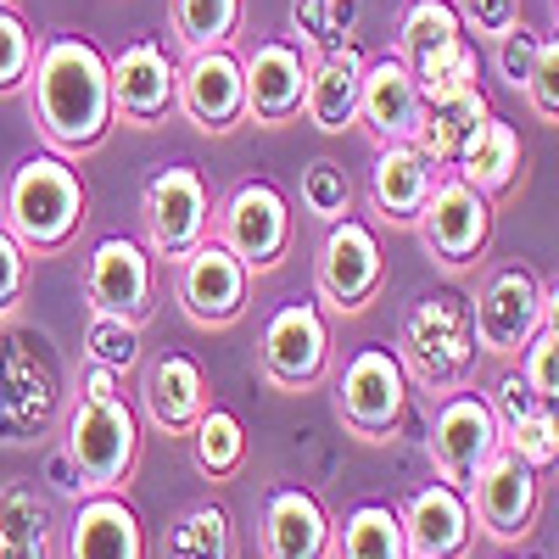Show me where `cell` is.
<instances>
[{
	"label": "cell",
	"mask_w": 559,
	"mask_h": 559,
	"mask_svg": "<svg viewBox=\"0 0 559 559\" xmlns=\"http://www.w3.org/2000/svg\"><path fill=\"white\" fill-rule=\"evenodd\" d=\"M112 68L90 39L57 34L34 51V123L62 157L96 152L112 129Z\"/></svg>",
	"instance_id": "obj_1"
},
{
	"label": "cell",
	"mask_w": 559,
	"mask_h": 559,
	"mask_svg": "<svg viewBox=\"0 0 559 559\" xmlns=\"http://www.w3.org/2000/svg\"><path fill=\"white\" fill-rule=\"evenodd\" d=\"M84 179L68 157L57 152H34L12 168L7 197H0V213H7V229L28 247V252H62L79 224H84Z\"/></svg>",
	"instance_id": "obj_2"
},
{
	"label": "cell",
	"mask_w": 559,
	"mask_h": 559,
	"mask_svg": "<svg viewBox=\"0 0 559 559\" xmlns=\"http://www.w3.org/2000/svg\"><path fill=\"white\" fill-rule=\"evenodd\" d=\"M481 342H476V313L459 292H431L403 313V336H397V364L414 369L419 386L453 392L471 376Z\"/></svg>",
	"instance_id": "obj_3"
},
{
	"label": "cell",
	"mask_w": 559,
	"mask_h": 559,
	"mask_svg": "<svg viewBox=\"0 0 559 559\" xmlns=\"http://www.w3.org/2000/svg\"><path fill=\"white\" fill-rule=\"evenodd\" d=\"M140 453V426L129 403H102V397H79V408L68 414V464L79 487L90 492H118L134 471Z\"/></svg>",
	"instance_id": "obj_4"
},
{
	"label": "cell",
	"mask_w": 559,
	"mask_h": 559,
	"mask_svg": "<svg viewBox=\"0 0 559 559\" xmlns=\"http://www.w3.org/2000/svg\"><path fill=\"white\" fill-rule=\"evenodd\" d=\"M140 224H146V241L157 258L179 263L191 247L207 241L213 229V202H207V185L197 168L185 163H168L146 179V191H140Z\"/></svg>",
	"instance_id": "obj_5"
},
{
	"label": "cell",
	"mask_w": 559,
	"mask_h": 559,
	"mask_svg": "<svg viewBox=\"0 0 559 559\" xmlns=\"http://www.w3.org/2000/svg\"><path fill=\"white\" fill-rule=\"evenodd\" d=\"M292 229H297L292 202L280 197L269 179L236 185V191L224 197V207H218V241L236 252L252 274L274 269L280 258L292 252Z\"/></svg>",
	"instance_id": "obj_6"
},
{
	"label": "cell",
	"mask_w": 559,
	"mask_h": 559,
	"mask_svg": "<svg viewBox=\"0 0 559 559\" xmlns=\"http://www.w3.org/2000/svg\"><path fill=\"white\" fill-rule=\"evenodd\" d=\"M336 408L358 437H392L408 408V369L386 347H358L336 381Z\"/></svg>",
	"instance_id": "obj_7"
},
{
	"label": "cell",
	"mask_w": 559,
	"mask_h": 559,
	"mask_svg": "<svg viewBox=\"0 0 559 559\" xmlns=\"http://www.w3.org/2000/svg\"><path fill=\"white\" fill-rule=\"evenodd\" d=\"M331 369V324L319 302H280L263 324V376L280 392H302Z\"/></svg>",
	"instance_id": "obj_8"
},
{
	"label": "cell",
	"mask_w": 559,
	"mask_h": 559,
	"mask_svg": "<svg viewBox=\"0 0 559 559\" xmlns=\"http://www.w3.org/2000/svg\"><path fill=\"white\" fill-rule=\"evenodd\" d=\"M386 280V252H381V236L369 229L364 218H336L331 236L319 247V297L336 302L342 313H358L376 302Z\"/></svg>",
	"instance_id": "obj_9"
},
{
	"label": "cell",
	"mask_w": 559,
	"mask_h": 559,
	"mask_svg": "<svg viewBox=\"0 0 559 559\" xmlns=\"http://www.w3.org/2000/svg\"><path fill=\"white\" fill-rule=\"evenodd\" d=\"M247 292H252V269L218 236H207L202 247H191L179 258V302L197 324H207V331L236 324L247 313Z\"/></svg>",
	"instance_id": "obj_10"
},
{
	"label": "cell",
	"mask_w": 559,
	"mask_h": 559,
	"mask_svg": "<svg viewBox=\"0 0 559 559\" xmlns=\"http://www.w3.org/2000/svg\"><path fill=\"white\" fill-rule=\"evenodd\" d=\"M498 442H503L498 408L487 397H476V392H459L453 386V397H442L437 426H431V459H437L442 481L471 487L481 476V464L498 453Z\"/></svg>",
	"instance_id": "obj_11"
},
{
	"label": "cell",
	"mask_w": 559,
	"mask_h": 559,
	"mask_svg": "<svg viewBox=\"0 0 559 559\" xmlns=\"http://www.w3.org/2000/svg\"><path fill=\"white\" fill-rule=\"evenodd\" d=\"M414 224H419V236H426L431 258L459 269V263H471L492 236V197H481L471 179L448 174V179L431 185V197H426V207H419Z\"/></svg>",
	"instance_id": "obj_12"
},
{
	"label": "cell",
	"mask_w": 559,
	"mask_h": 559,
	"mask_svg": "<svg viewBox=\"0 0 559 559\" xmlns=\"http://www.w3.org/2000/svg\"><path fill=\"white\" fill-rule=\"evenodd\" d=\"M84 297L90 313H118V319H146L152 297H157V274H152V252L129 241V236H107L90 247L84 263Z\"/></svg>",
	"instance_id": "obj_13"
},
{
	"label": "cell",
	"mask_w": 559,
	"mask_h": 559,
	"mask_svg": "<svg viewBox=\"0 0 559 559\" xmlns=\"http://www.w3.org/2000/svg\"><path fill=\"white\" fill-rule=\"evenodd\" d=\"M537 464H526L515 448H503L481 464V476L471 481V515L481 521L487 537L498 543H515L532 532V515H537Z\"/></svg>",
	"instance_id": "obj_14"
},
{
	"label": "cell",
	"mask_w": 559,
	"mask_h": 559,
	"mask_svg": "<svg viewBox=\"0 0 559 559\" xmlns=\"http://www.w3.org/2000/svg\"><path fill=\"white\" fill-rule=\"evenodd\" d=\"M185 118L207 134H229L247 123V68L241 57L218 45V51H191V62L179 68V102Z\"/></svg>",
	"instance_id": "obj_15"
},
{
	"label": "cell",
	"mask_w": 559,
	"mask_h": 559,
	"mask_svg": "<svg viewBox=\"0 0 559 559\" xmlns=\"http://www.w3.org/2000/svg\"><path fill=\"white\" fill-rule=\"evenodd\" d=\"M476 313V342L487 353H521L543 331V280L532 269H498L481 297L471 302Z\"/></svg>",
	"instance_id": "obj_16"
},
{
	"label": "cell",
	"mask_w": 559,
	"mask_h": 559,
	"mask_svg": "<svg viewBox=\"0 0 559 559\" xmlns=\"http://www.w3.org/2000/svg\"><path fill=\"white\" fill-rule=\"evenodd\" d=\"M358 118L364 129L392 146V140H419L426 123V96H419V79L403 57H376L364 62V90H358Z\"/></svg>",
	"instance_id": "obj_17"
},
{
	"label": "cell",
	"mask_w": 559,
	"mask_h": 559,
	"mask_svg": "<svg viewBox=\"0 0 559 559\" xmlns=\"http://www.w3.org/2000/svg\"><path fill=\"white\" fill-rule=\"evenodd\" d=\"M107 68H112V107H118V118L146 129V123L174 112V102H179V68L168 62V51L157 39L123 45V57H112Z\"/></svg>",
	"instance_id": "obj_18"
},
{
	"label": "cell",
	"mask_w": 559,
	"mask_h": 559,
	"mask_svg": "<svg viewBox=\"0 0 559 559\" xmlns=\"http://www.w3.org/2000/svg\"><path fill=\"white\" fill-rule=\"evenodd\" d=\"M247 68V118L258 123H292L308 96V57L292 39H258L241 57Z\"/></svg>",
	"instance_id": "obj_19"
},
{
	"label": "cell",
	"mask_w": 559,
	"mask_h": 559,
	"mask_svg": "<svg viewBox=\"0 0 559 559\" xmlns=\"http://www.w3.org/2000/svg\"><path fill=\"white\" fill-rule=\"evenodd\" d=\"M403 532H408V559H464L476 543V515L464 487L431 481L426 492H414V503L403 509Z\"/></svg>",
	"instance_id": "obj_20"
},
{
	"label": "cell",
	"mask_w": 559,
	"mask_h": 559,
	"mask_svg": "<svg viewBox=\"0 0 559 559\" xmlns=\"http://www.w3.org/2000/svg\"><path fill=\"white\" fill-rule=\"evenodd\" d=\"M68 559H146L140 515L118 492L79 498L73 521H68Z\"/></svg>",
	"instance_id": "obj_21"
},
{
	"label": "cell",
	"mask_w": 559,
	"mask_h": 559,
	"mask_svg": "<svg viewBox=\"0 0 559 559\" xmlns=\"http://www.w3.org/2000/svg\"><path fill=\"white\" fill-rule=\"evenodd\" d=\"M331 515L302 487H274L263 503V554L269 559H324L331 554Z\"/></svg>",
	"instance_id": "obj_22"
},
{
	"label": "cell",
	"mask_w": 559,
	"mask_h": 559,
	"mask_svg": "<svg viewBox=\"0 0 559 559\" xmlns=\"http://www.w3.org/2000/svg\"><path fill=\"white\" fill-rule=\"evenodd\" d=\"M431 185H437V163L414 140H392V146L376 152V168H369V202L386 224H414Z\"/></svg>",
	"instance_id": "obj_23"
},
{
	"label": "cell",
	"mask_w": 559,
	"mask_h": 559,
	"mask_svg": "<svg viewBox=\"0 0 559 559\" xmlns=\"http://www.w3.org/2000/svg\"><path fill=\"white\" fill-rule=\"evenodd\" d=\"M140 397H146V414H152V426L179 437V431H191L202 408H207V376H202V364L197 358H185V353H163L152 369H146V386H140Z\"/></svg>",
	"instance_id": "obj_24"
},
{
	"label": "cell",
	"mask_w": 559,
	"mask_h": 559,
	"mask_svg": "<svg viewBox=\"0 0 559 559\" xmlns=\"http://www.w3.org/2000/svg\"><path fill=\"white\" fill-rule=\"evenodd\" d=\"M358 90H364V57L353 45H336L319 62H308V96H302L308 123L324 134L353 129L358 123Z\"/></svg>",
	"instance_id": "obj_25"
},
{
	"label": "cell",
	"mask_w": 559,
	"mask_h": 559,
	"mask_svg": "<svg viewBox=\"0 0 559 559\" xmlns=\"http://www.w3.org/2000/svg\"><path fill=\"white\" fill-rule=\"evenodd\" d=\"M487 118H492V107H487V96L481 90H471V96H453V102H431L426 107V123H419V140L414 146L426 152L437 168L448 163H459L464 152L481 140V129H487Z\"/></svg>",
	"instance_id": "obj_26"
},
{
	"label": "cell",
	"mask_w": 559,
	"mask_h": 559,
	"mask_svg": "<svg viewBox=\"0 0 559 559\" xmlns=\"http://www.w3.org/2000/svg\"><path fill=\"white\" fill-rule=\"evenodd\" d=\"M464 39V17L453 0H414V7L403 12V28H397V57L426 73L442 51H453V45Z\"/></svg>",
	"instance_id": "obj_27"
},
{
	"label": "cell",
	"mask_w": 559,
	"mask_h": 559,
	"mask_svg": "<svg viewBox=\"0 0 559 559\" xmlns=\"http://www.w3.org/2000/svg\"><path fill=\"white\" fill-rule=\"evenodd\" d=\"M453 168H459V179H471L481 197L509 191V185H515V174H521V134H515V123H498V118H487L481 140H476V146L464 152Z\"/></svg>",
	"instance_id": "obj_28"
},
{
	"label": "cell",
	"mask_w": 559,
	"mask_h": 559,
	"mask_svg": "<svg viewBox=\"0 0 559 559\" xmlns=\"http://www.w3.org/2000/svg\"><path fill=\"white\" fill-rule=\"evenodd\" d=\"M336 548H342V559H408L403 515L386 509V503H358L353 515L342 521Z\"/></svg>",
	"instance_id": "obj_29"
},
{
	"label": "cell",
	"mask_w": 559,
	"mask_h": 559,
	"mask_svg": "<svg viewBox=\"0 0 559 559\" xmlns=\"http://www.w3.org/2000/svg\"><path fill=\"white\" fill-rule=\"evenodd\" d=\"M191 442H197V471L213 476V481L236 476L241 459H247V431L229 408H202V419L191 426Z\"/></svg>",
	"instance_id": "obj_30"
},
{
	"label": "cell",
	"mask_w": 559,
	"mask_h": 559,
	"mask_svg": "<svg viewBox=\"0 0 559 559\" xmlns=\"http://www.w3.org/2000/svg\"><path fill=\"white\" fill-rule=\"evenodd\" d=\"M168 559H236V526L218 503L185 509L179 526L168 532Z\"/></svg>",
	"instance_id": "obj_31"
},
{
	"label": "cell",
	"mask_w": 559,
	"mask_h": 559,
	"mask_svg": "<svg viewBox=\"0 0 559 559\" xmlns=\"http://www.w3.org/2000/svg\"><path fill=\"white\" fill-rule=\"evenodd\" d=\"M241 28V0H174V34L185 51H218Z\"/></svg>",
	"instance_id": "obj_32"
},
{
	"label": "cell",
	"mask_w": 559,
	"mask_h": 559,
	"mask_svg": "<svg viewBox=\"0 0 559 559\" xmlns=\"http://www.w3.org/2000/svg\"><path fill=\"white\" fill-rule=\"evenodd\" d=\"M419 79V96L431 102H453V96H471V90H481V57L471 51V39H459L453 51H442L426 73H414Z\"/></svg>",
	"instance_id": "obj_33"
},
{
	"label": "cell",
	"mask_w": 559,
	"mask_h": 559,
	"mask_svg": "<svg viewBox=\"0 0 559 559\" xmlns=\"http://www.w3.org/2000/svg\"><path fill=\"white\" fill-rule=\"evenodd\" d=\"M84 353H90V364H107V369H123V376H129L134 358H140V324L118 319V313H90Z\"/></svg>",
	"instance_id": "obj_34"
},
{
	"label": "cell",
	"mask_w": 559,
	"mask_h": 559,
	"mask_svg": "<svg viewBox=\"0 0 559 559\" xmlns=\"http://www.w3.org/2000/svg\"><path fill=\"white\" fill-rule=\"evenodd\" d=\"M302 207H308L313 218H324V224L347 218V213H353V179H347V168L331 163V157L308 163V168H302Z\"/></svg>",
	"instance_id": "obj_35"
},
{
	"label": "cell",
	"mask_w": 559,
	"mask_h": 559,
	"mask_svg": "<svg viewBox=\"0 0 559 559\" xmlns=\"http://www.w3.org/2000/svg\"><path fill=\"white\" fill-rule=\"evenodd\" d=\"M51 532V509L45 498L23 481L0 487V543H28V537H45Z\"/></svg>",
	"instance_id": "obj_36"
},
{
	"label": "cell",
	"mask_w": 559,
	"mask_h": 559,
	"mask_svg": "<svg viewBox=\"0 0 559 559\" xmlns=\"http://www.w3.org/2000/svg\"><path fill=\"white\" fill-rule=\"evenodd\" d=\"M503 448H515L526 464H537V471L559 464V437H554L548 403H537V408H532V414H521V419H509V426H503Z\"/></svg>",
	"instance_id": "obj_37"
},
{
	"label": "cell",
	"mask_w": 559,
	"mask_h": 559,
	"mask_svg": "<svg viewBox=\"0 0 559 559\" xmlns=\"http://www.w3.org/2000/svg\"><path fill=\"white\" fill-rule=\"evenodd\" d=\"M28 73H34V34L12 7H0V96L28 84Z\"/></svg>",
	"instance_id": "obj_38"
},
{
	"label": "cell",
	"mask_w": 559,
	"mask_h": 559,
	"mask_svg": "<svg viewBox=\"0 0 559 559\" xmlns=\"http://www.w3.org/2000/svg\"><path fill=\"white\" fill-rule=\"evenodd\" d=\"M526 96H532L537 118L559 123V34L537 39V62H532V73H526Z\"/></svg>",
	"instance_id": "obj_39"
},
{
	"label": "cell",
	"mask_w": 559,
	"mask_h": 559,
	"mask_svg": "<svg viewBox=\"0 0 559 559\" xmlns=\"http://www.w3.org/2000/svg\"><path fill=\"white\" fill-rule=\"evenodd\" d=\"M537 39H543V34H532L526 23H515V28L498 34V79H503V84L526 90V73H532V62H537Z\"/></svg>",
	"instance_id": "obj_40"
},
{
	"label": "cell",
	"mask_w": 559,
	"mask_h": 559,
	"mask_svg": "<svg viewBox=\"0 0 559 559\" xmlns=\"http://www.w3.org/2000/svg\"><path fill=\"white\" fill-rule=\"evenodd\" d=\"M521 353H526V369H521L526 386H532L543 403L559 397V336H554V331H537Z\"/></svg>",
	"instance_id": "obj_41"
},
{
	"label": "cell",
	"mask_w": 559,
	"mask_h": 559,
	"mask_svg": "<svg viewBox=\"0 0 559 559\" xmlns=\"http://www.w3.org/2000/svg\"><path fill=\"white\" fill-rule=\"evenodd\" d=\"M23 292H28V247L0 224V319L23 302Z\"/></svg>",
	"instance_id": "obj_42"
},
{
	"label": "cell",
	"mask_w": 559,
	"mask_h": 559,
	"mask_svg": "<svg viewBox=\"0 0 559 559\" xmlns=\"http://www.w3.org/2000/svg\"><path fill=\"white\" fill-rule=\"evenodd\" d=\"M459 17L471 23L476 34H503V28H515L521 23V0H464L459 7Z\"/></svg>",
	"instance_id": "obj_43"
},
{
	"label": "cell",
	"mask_w": 559,
	"mask_h": 559,
	"mask_svg": "<svg viewBox=\"0 0 559 559\" xmlns=\"http://www.w3.org/2000/svg\"><path fill=\"white\" fill-rule=\"evenodd\" d=\"M537 403H543V397L526 386V376H503V381H498V408H503V414H498V426H509V419L532 414Z\"/></svg>",
	"instance_id": "obj_44"
},
{
	"label": "cell",
	"mask_w": 559,
	"mask_h": 559,
	"mask_svg": "<svg viewBox=\"0 0 559 559\" xmlns=\"http://www.w3.org/2000/svg\"><path fill=\"white\" fill-rule=\"evenodd\" d=\"M292 17H297V34L308 45H331V0H297Z\"/></svg>",
	"instance_id": "obj_45"
},
{
	"label": "cell",
	"mask_w": 559,
	"mask_h": 559,
	"mask_svg": "<svg viewBox=\"0 0 559 559\" xmlns=\"http://www.w3.org/2000/svg\"><path fill=\"white\" fill-rule=\"evenodd\" d=\"M84 397H102V403H123V369L90 364V369H84Z\"/></svg>",
	"instance_id": "obj_46"
},
{
	"label": "cell",
	"mask_w": 559,
	"mask_h": 559,
	"mask_svg": "<svg viewBox=\"0 0 559 559\" xmlns=\"http://www.w3.org/2000/svg\"><path fill=\"white\" fill-rule=\"evenodd\" d=\"M0 559H51L45 537H28V543H0Z\"/></svg>",
	"instance_id": "obj_47"
},
{
	"label": "cell",
	"mask_w": 559,
	"mask_h": 559,
	"mask_svg": "<svg viewBox=\"0 0 559 559\" xmlns=\"http://www.w3.org/2000/svg\"><path fill=\"white\" fill-rule=\"evenodd\" d=\"M543 331L559 336V280H554V286H543Z\"/></svg>",
	"instance_id": "obj_48"
},
{
	"label": "cell",
	"mask_w": 559,
	"mask_h": 559,
	"mask_svg": "<svg viewBox=\"0 0 559 559\" xmlns=\"http://www.w3.org/2000/svg\"><path fill=\"white\" fill-rule=\"evenodd\" d=\"M548 419H554V437H559V397H548Z\"/></svg>",
	"instance_id": "obj_49"
},
{
	"label": "cell",
	"mask_w": 559,
	"mask_h": 559,
	"mask_svg": "<svg viewBox=\"0 0 559 559\" xmlns=\"http://www.w3.org/2000/svg\"><path fill=\"white\" fill-rule=\"evenodd\" d=\"M0 7H12V0H0Z\"/></svg>",
	"instance_id": "obj_50"
},
{
	"label": "cell",
	"mask_w": 559,
	"mask_h": 559,
	"mask_svg": "<svg viewBox=\"0 0 559 559\" xmlns=\"http://www.w3.org/2000/svg\"><path fill=\"white\" fill-rule=\"evenodd\" d=\"M554 12H559V0H554Z\"/></svg>",
	"instance_id": "obj_51"
}]
</instances>
